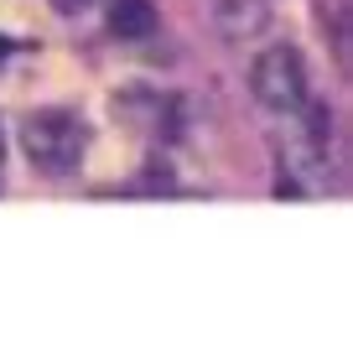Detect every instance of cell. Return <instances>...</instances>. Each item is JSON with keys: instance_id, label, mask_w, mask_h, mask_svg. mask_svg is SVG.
<instances>
[{"instance_id": "5b68a950", "label": "cell", "mask_w": 353, "mask_h": 353, "mask_svg": "<svg viewBox=\"0 0 353 353\" xmlns=\"http://www.w3.org/2000/svg\"><path fill=\"white\" fill-rule=\"evenodd\" d=\"M88 6H94V0H52V11H57V16H83Z\"/></svg>"}, {"instance_id": "6da1fadb", "label": "cell", "mask_w": 353, "mask_h": 353, "mask_svg": "<svg viewBox=\"0 0 353 353\" xmlns=\"http://www.w3.org/2000/svg\"><path fill=\"white\" fill-rule=\"evenodd\" d=\"M16 135H21V151L32 161V172H42V176H73L83 166L88 130L73 110H32Z\"/></svg>"}, {"instance_id": "7a4b0ae2", "label": "cell", "mask_w": 353, "mask_h": 353, "mask_svg": "<svg viewBox=\"0 0 353 353\" xmlns=\"http://www.w3.org/2000/svg\"><path fill=\"white\" fill-rule=\"evenodd\" d=\"M250 94L270 114H296L301 99L312 94V73H307L301 47H291V42H270L265 47V52L250 63Z\"/></svg>"}, {"instance_id": "8992f818", "label": "cell", "mask_w": 353, "mask_h": 353, "mask_svg": "<svg viewBox=\"0 0 353 353\" xmlns=\"http://www.w3.org/2000/svg\"><path fill=\"white\" fill-rule=\"evenodd\" d=\"M0 161H6V130H0Z\"/></svg>"}, {"instance_id": "3957f363", "label": "cell", "mask_w": 353, "mask_h": 353, "mask_svg": "<svg viewBox=\"0 0 353 353\" xmlns=\"http://www.w3.org/2000/svg\"><path fill=\"white\" fill-rule=\"evenodd\" d=\"M213 16H219V32L229 42H244V37H260L270 26V0H219Z\"/></svg>"}, {"instance_id": "277c9868", "label": "cell", "mask_w": 353, "mask_h": 353, "mask_svg": "<svg viewBox=\"0 0 353 353\" xmlns=\"http://www.w3.org/2000/svg\"><path fill=\"white\" fill-rule=\"evenodd\" d=\"M156 26H161V16L151 0H114L110 6V37H120V42H145V37H156Z\"/></svg>"}]
</instances>
